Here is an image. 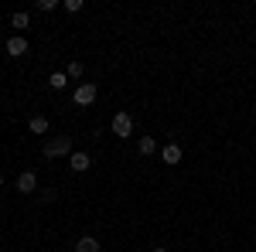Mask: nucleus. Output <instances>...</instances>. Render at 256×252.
<instances>
[{"instance_id": "nucleus-1", "label": "nucleus", "mask_w": 256, "mask_h": 252, "mask_svg": "<svg viewBox=\"0 0 256 252\" xmlns=\"http://www.w3.org/2000/svg\"><path fill=\"white\" fill-rule=\"evenodd\" d=\"M72 136H52L44 143V157H72Z\"/></svg>"}, {"instance_id": "nucleus-17", "label": "nucleus", "mask_w": 256, "mask_h": 252, "mask_svg": "<svg viewBox=\"0 0 256 252\" xmlns=\"http://www.w3.org/2000/svg\"><path fill=\"white\" fill-rule=\"evenodd\" d=\"M150 252H168V249H150Z\"/></svg>"}, {"instance_id": "nucleus-9", "label": "nucleus", "mask_w": 256, "mask_h": 252, "mask_svg": "<svg viewBox=\"0 0 256 252\" xmlns=\"http://www.w3.org/2000/svg\"><path fill=\"white\" fill-rule=\"evenodd\" d=\"M28 130H31L34 136H44V133H48V116H31Z\"/></svg>"}, {"instance_id": "nucleus-7", "label": "nucleus", "mask_w": 256, "mask_h": 252, "mask_svg": "<svg viewBox=\"0 0 256 252\" xmlns=\"http://www.w3.org/2000/svg\"><path fill=\"white\" fill-rule=\"evenodd\" d=\"M181 147H178V143H168V147H160V160H164V164H181Z\"/></svg>"}, {"instance_id": "nucleus-12", "label": "nucleus", "mask_w": 256, "mask_h": 252, "mask_svg": "<svg viewBox=\"0 0 256 252\" xmlns=\"http://www.w3.org/2000/svg\"><path fill=\"white\" fill-rule=\"evenodd\" d=\"M48 85H52V89H65V85H68V75H65V72H55V75L48 78Z\"/></svg>"}, {"instance_id": "nucleus-2", "label": "nucleus", "mask_w": 256, "mask_h": 252, "mask_svg": "<svg viewBox=\"0 0 256 252\" xmlns=\"http://www.w3.org/2000/svg\"><path fill=\"white\" fill-rule=\"evenodd\" d=\"M110 130H113V136H120V140H123V136H130V133H134V116L120 109L116 116H113V123H110Z\"/></svg>"}, {"instance_id": "nucleus-15", "label": "nucleus", "mask_w": 256, "mask_h": 252, "mask_svg": "<svg viewBox=\"0 0 256 252\" xmlns=\"http://www.w3.org/2000/svg\"><path fill=\"white\" fill-rule=\"evenodd\" d=\"M58 7V0H38V10H55Z\"/></svg>"}, {"instance_id": "nucleus-5", "label": "nucleus", "mask_w": 256, "mask_h": 252, "mask_svg": "<svg viewBox=\"0 0 256 252\" xmlns=\"http://www.w3.org/2000/svg\"><path fill=\"white\" fill-rule=\"evenodd\" d=\"M7 55H10V58H24V55H28V38H20V34L7 38Z\"/></svg>"}, {"instance_id": "nucleus-6", "label": "nucleus", "mask_w": 256, "mask_h": 252, "mask_svg": "<svg viewBox=\"0 0 256 252\" xmlns=\"http://www.w3.org/2000/svg\"><path fill=\"white\" fill-rule=\"evenodd\" d=\"M68 167H72L76 174H82V171H89V167H92V160H89V154H82V150H76V154L68 157Z\"/></svg>"}, {"instance_id": "nucleus-10", "label": "nucleus", "mask_w": 256, "mask_h": 252, "mask_svg": "<svg viewBox=\"0 0 256 252\" xmlns=\"http://www.w3.org/2000/svg\"><path fill=\"white\" fill-rule=\"evenodd\" d=\"M137 150L144 157H150L154 150H158V140H154V136H140V140H137Z\"/></svg>"}, {"instance_id": "nucleus-3", "label": "nucleus", "mask_w": 256, "mask_h": 252, "mask_svg": "<svg viewBox=\"0 0 256 252\" xmlns=\"http://www.w3.org/2000/svg\"><path fill=\"white\" fill-rule=\"evenodd\" d=\"M72 99H76V106H92V102H96V85H92V82H79Z\"/></svg>"}, {"instance_id": "nucleus-13", "label": "nucleus", "mask_w": 256, "mask_h": 252, "mask_svg": "<svg viewBox=\"0 0 256 252\" xmlns=\"http://www.w3.org/2000/svg\"><path fill=\"white\" fill-rule=\"evenodd\" d=\"M82 72H86V65H82V61H72L65 75H68V78H82Z\"/></svg>"}, {"instance_id": "nucleus-16", "label": "nucleus", "mask_w": 256, "mask_h": 252, "mask_svg": "<svg viewBox=\"0 0 256 252\" xmlns=\"http://www.w3.org/2000/svg\"><path fill=\"white\" fill-rule=\"evenodd\" d=\"M0 188H4V171H0Z\"/></svg>"}, {"instance_id": "nucleus-8", "label": "nucleus", "mask_w": 256, "mask_h": 252, "mask_svg": "<svg viewBox=\"0 0 256 252\" xmlns=\"http://www.w3.org/2000/svg\"><path fill=\"white\" fill-rule=\"evenodd\" d=\"M102 246H99V239H92V235H82L79 242H76V252H99Z\"/></svg>"}, {"instance_id": "nucleus-11", "label": "nucleus", "mask_w": 256, "mask_h": 252, "mask_svg": "<svg viewBox=\"0 0 256 252\" xmlns=\"http://www.w3.org/2000/svg\"><path fill=\"white\" fill-rule=\"evenodd\" d=\"M10 24H14V27H18V31H24V27H28V24H31V17H28V14H24V10H18V14H10Z\"/></svg>"}, {"instance_id": "nucleus-4", "label": "nucleus", "mask_w": 256, "mask_h": 252, "mask_svg": "<svg viewBox=\"0 0 256 252\" xmlns=\"http://www.w3.org/2000/svg\"><path fill=\"white\" fill-rule=\"evenodd\" d=\"M14 188H18L20 194H34V191H38V174H34V171H24V174L18 177Z\"/></svg>"}, {"instance_id": "nucleus-14", "label": "nucleus", "mask_w": 256, "mask_h": 252, "mask_svg": "<svg viewBox=\"0 0 256 252\" xmlns=\"http://www.w3.org/2000/svg\"><path fill=\"white\" fill-rule=\"evenodd\" d=\"M65 10H68V14H79V10H82V0H65Z\"/></svg>"}]
</instances>
